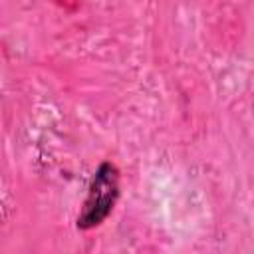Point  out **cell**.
<instances>
[{"label":"cell","instance_id":"cell-1","mask_svg":"<svg viewBox=\"0 0 254 254\" xmlns=\"http://www.w3.org/2000/svg\"><path fill=\"white\" fill-rule=\"evenodd\" d=\"M119 198V171L113 163H101L91 179L83 208L77 216V228L89 230L99 226L113 210Z\"/></svg>","mask_w":254,"mask_h":254}]
</instances>
